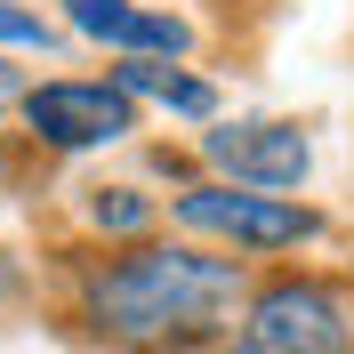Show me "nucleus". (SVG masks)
<instances>
[{
    "instance_id": "nucleus-1",
    "label": "nucleus",
    "mask_w": 354,
    "mask_h": 354,
    "mask_svg": "<svg viewBox=\"0 0 354 354\" xmlns=\"http://www.w3.org/2000/svg\"><path fill=\"white\" fill-rule=\"evenodd\" d=\"M88 322L121 346H201L250 306V282L234 258H209L194 242H137L88 274Z\"/></svg>"
},
{
    "instance_id": "nucleus-2",
    "label": "nucleus",
    "mask_w": 354,
    "mask_h": 354,
    "mask_svg": "<svg viewBox=\"0 0 354 354\" xmlns=\"http://www.w3.org/2000/svg\"><path fill=\"white\" fill-rule=\"evenodd\" d=\"M242 354H354V306L338 282L282 274L242 306Z\"/></svg>"
},
{
    "instance_id": "nucleus-3",
    "label": "nucleus",
    "mask_w": 354,
    "mask_h": 354,
    "mask_svg": "<svg viewBox=\"0 0 354 354\" xmlns=\"http://www.w3.org/2000/svg\"><path fill=\"white\" fill-rule=\"evenodd\" d=\"M177 225H194V234H218L234 250H298L322 234L306 201L290 194H250V185H185L177 194Z\"/></svg>"
},
{
    "instance_id": "nucleus-4",
    "label": "nucleus",
    "mask_w": 354,
    "mask_h": 354,
    "mask_svg": "<svg viewBox=\"0 0 354 354\" xmlns=\"http://www.w3.org/2000/svg\"><path fill=\"white\" fill-rule=\"evenodd\" d=\"M24 121H32L41 145L88 153V145H121L137 129V105L113 81H41V88H24Z\"/></svg>"
},
{
    "instance_id": "nucleus-5",
    "label": "nucleus",
    "mask_w": 354,
    "mask_h": 354,
    "mask_svg": "<svg viewBox=\"0 0 354 354\" xmlns=\"http://www.w3.org/2000/svg\"><path fill=\"white\" fill-rule=\"evenodd\" d=\"M201 153L218 161L234 185H250V194H290L314 169V145H306L298 121H225V129L201 137Z\"/></svg>"
},
{
    "instance_id": "nucleus-6",
    "label": "nucleus",
    "mask_w": 354,
    "mask_h": 354,
    "mask_svg": "<svg viewBox=\"0 0 354 354\" xmlns=\"http://www.w3.org/2000/svg\"><path fill=\"white\" fill-rule=\"evenodd\" d=\"M65 24L81 41H105L121 57H145V65H177L194 48V24L169 17V8H137V0H65Z\"/></svg>"
},
{
    "instance_id": "nucleus-7",
    "label": "nucleus",
    "mask_w": 354,
    "mask_h": 354,
    "mask_svg": "<svg viewBox=\"0 0 354 354\" xmlns=\"http://www.w3.org/2000/svg\"><path fill=\"white\" fill-rule=\"evenodd\" d=\"M113 88L121 97H153V105L185 113V121H209L218 113V88L209 81H194V73H177V65H145V57H129V65L113 73Z\"/></svg>"
},
{
    "instance_id": "nucleus-8",
    "label": "nucleus",
    "mask_w": 354,
    "mask_h": 354,
    "mask_svg": "<svg viewBox=\"0 0 354 354\" xmlns=\"http://www.w3.org/2000/svg\"><path fill=\"white\" fill-rule=\"evenodd\" d=\"M145 218H153V201L137 194V185H97L88 194V225H105V234H137Z\"/></svg>"
},
{
    "instance_id": "nucleus-9",
    "label": "nucleus",
    "mask_w": 354,
    "mask_h": 354,
    "mask_svg": "<svg viewBox=\"0 0 354 354\" xmlns=\"http://www.w3.org/2000/svg\"><path fill=\"white\" fill-rule=\"evenodd\" d=\"M0 48H57V32H48L32 8H17V0H0Z\"/></svg>"
}]
</instances>
